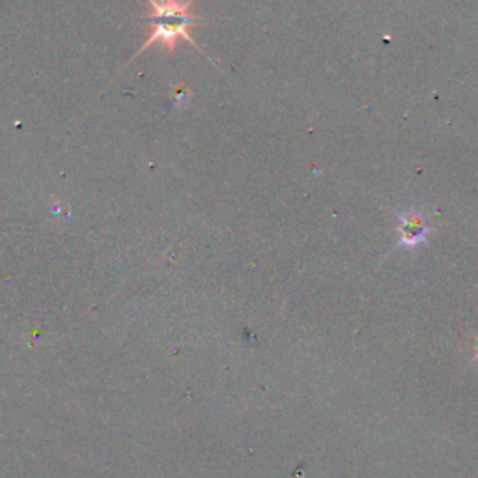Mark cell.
I'll use <instances>...</instances> for the list:
<instances>
[{"mask_svg":"<svg viewBox=\"0 0 478 478\" xmlns=\"http://www.w3.org/2000/svg\"><path fill=\"white\" fill-rule=\"evenodd\" d=\"M398 221V241H396L393 252L407 249L417 251L430 241L431 233L436 232V224H431L425 211L420 209H406L396 213Z\"/></svg>","mask_w":478,"mask_h":478,"instance_id":"7a4b0ae2","label":"cell"},{"mask_svg":"<svg viewBox=\"0 0 478 478\" xmlns=\"http://www.w3.org/2000/svg\"><path fill=\"white\" fill-rule=\"evenodd\" d=\"M146 2L151 10L144 13L142 19L151 23V30L146 42L140 45L131 60L137 58L138 54H142L154 43H161L168 54H172L179 40H186L202 53V49L198 47V43L191 36L192 26H197L198 21H202L200 15L191 13L195 0H146Z\"/></svg>","mask_w":478,"mask_h":478,"instance_id":"6da1fadb","label":"cell"}]
</instances>
